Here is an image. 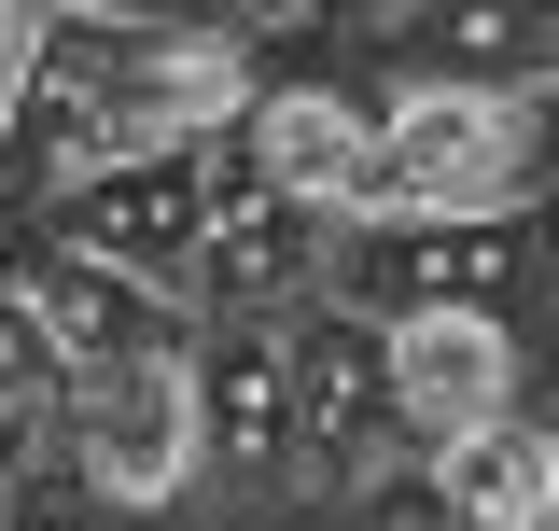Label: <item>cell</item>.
<instances>
[{"instance_id": "obj_10", "label": "cell", "mask_w": 559, "mask_h": 531, "mask_svg": "<svg viewBox=\"0 0 559 531\" xmlns=\"http://www.w3.org/2000/svg\"><path fill=\"white\" fill-rule=\"evenodd\" d=\"M518 280V224L503 210H392L378 224V322L406 308H503Z\"/></svg>"}, {"instance_id": "obj_7", "label": "cell", "mask_w": 559, "mask_h": 531, "mask_svg": "<svg viewBox=\"0 0 559 531\" xmlns=\"http://www.w3.org/2000/svg\"><path fill=\"white\" fill-rule=\"evenodd\" d=\"M322 224H336V197H280V182L238 197L197 238V266H182V308H210V322H280L322 280Z\"/></svg>"}, {"instance_id": "obj_5", "label": "cell", "mask_w": 559, "mask_h": 531, "mask_svg": "<svg viewBox=\"0 0 559 531\" xmlns=\"http://www.w3.org/2000/svg\"><path fill=\"white\" fill-rule=\"evenodd\" d=\"M392 84H462V98H546L559 84V0H392L378 14Z\"/></svg>"}, {"instance_id": "obj_8", "label": "cell", "mask_w": 559, "mask_h": 531, "mask_svg": "<svg viewBox=\"0 0 559 531\" xmlns=\"http://www.w3.org/2000/svg\"><path fill=\"white\" fill-rule=\"evenodd\" d=\"M392 392H406V434H419V448L503 420V392H518L503 308H406V322H392Z\"/></svg>"}, {"instance_id": "obj_4", "label": "cell", "mask_w": 559, "mask_h": 531, "mask_svg": "<svg viewBox=\"0 0 559 531\" xmlns=\"http://www.w3.org/2000/svg\"><path fill=\"white\" fill-rule=\"evenodd\" d=\"M70 462L98 475L112 504H168L197 475V364H70Z\"/></svg>"}, {"instance_id": "obj_12", "label": "cell", "mask_w": 559, "mask_h": 531, "mask_svg": "<svg viewBox=\"0 0 559 531\" xmlns=\"http://www.w3.org/2000/svg\"><path fill=\"white\" fill-rule=\"evenodd\" d=\"M433 489H448V518H476V531H532V518H559V448L518 434V420H476V434L433 448Z\"/></svg>"}, {"instance_id": "obj_9", "label": "cell", "mask_w": 559, "mask_h": 531, "mask_svg": "<svg viewBox=\"0 0 559 531\" xmlns=\"http://www.w3.org/2000/svg\"><path fill=\"white\" fill-rule=\"evenodd\" d=\"M28 294H43V322H57L70 364H154V350H197V322H182V280H140V266H112V252H57V266H28Z\"/></svg>"}, {"instance_id": "obj_16", "label": "cell", "mask_w": 559, "mask_h": 531, "mask_svg": "<svg viewBox=\"0 0 559 531\" xmlns=\"http://www.w3.org/2000/svg\"><path fill=\"white\" fill-rule=\"evenodd\" d=\"M98 14H168V0H98Z\"/></svg>"}, {"instance_id": "obj_6", "label": "cell", "mask_w": 559, "mask_h": 531, "mask_svg": "<svg viewBox=\"0 0 559 531\" xmlns=\"http://www.w3.org/2000/svg\"><path fill=\"white\" fill-rule=\"evenodd\" d=\"M182 364H197V475L294 489V364H280V322H224Z\"/></svg>"}, {"instance_id": "obj_15", "label": "cell", "mask_w": 559, "mask_h": 531, "mask_svg": "<svg viewBox=\"0 0 559 531\" xmlns=\"http://www.w3.org/2000/svg\"><path fill=\"white\" fill-rule=\"evenodd\" d=\"M14 57H28V0H0V84H14Z\"/></svg>"}, {"instance_id": "obj_3", "label": "cell", "mask_w": 559, "mask_h": 531, "mask_svg": "<svg viewBox=\"0 0 559 531\" xmlns=\"http://www.w3.org/2000/svg\"><path fill=\"white\" fill-rule=\"evenodd\" d=\"M28 43H57L112 113H127V140H168V127H224L252 84H238V57L224 43H168V28H140V14H98V0H57V28H28Z\"/></svg>"}, {"instance_id": "obj_2", "label": "cell", "mask_w": 559, "mask_h": 531, "mask_svg": "<svg viewBox=\"0 0 559 531\" xmlns=\"http://www.w3.org/2000/svg\"><path fill=\"white\" fill-rule=\"evenodd\" d=\"M280 364H294V475L308 489H349V475H378L406 448V392H392V322L378 308H294Z\"/></svg>"}, {"instance_id": "obj_11", "label": "cell", "mask_w": 559, "mask_h": 531, "mask_svg": "<svg viewBox=\"0 0 559 531\" xmlns=\"http://www.w3.org/2000/svg\"><path fill=\"white\" fill-rule=\"evenodd\" d=\"M98 154H127V113H112L57 43H28L14 84H0V182H14V197H43V182L98 168Z\"/></svg>"}, {"instance_id": "obj_18", "label": "cell", "mask_w": 559, "mask_h": 531, "mask_svg": "<svg viewBox=\"0 0 559 531\" xmlns=\"http://www.w3.org/2000/svg\"><path fill=\"white\" fill-rule=\"evenodd\" d=\"M546 448H559V434H546Z\"/></svg>"}, {"instance_id": "obj_13", "label": "cell", "mask_w": 559, "mask_h": 531, "mask_svg": "<svg viewBox=\"0 0 559 531\" xmlns=\"http://www.w3.org/2000/svg\"><path fill=\"white\" fill-rule=\"evenodd\" d=\"M238 127H252V168H266L280 197H336L349 154H364V113H349V98H322V84H280V98H252V113H238Z\"/></svg>"}, {"instance_id": "obj_14", "label": "cell", "mask_w": 559, "mask_h": 531, "mask_svg": "<svg viewBox=\"0 0 559 531\" xmlns=\"http://www.w3.org/2000/svg\"><path fill=\"white\" fill-rule=\"evenodd\" d=\"M57 392H70V350L43 322V294L0 280V420H28V405H57Z\"/></svg>"}, {"instance_id": "obj_1", "label": "cell", "mask_w": 559, "mask_h": 531, "mask_svg": "<svg viewBox=\"0 0 559 531\" xmlns=\"http://www.w3.org/2000/svg\"><path fill=\"white\" fill-rule=\"evenodd\" d=\"M532 182V98H462V84H406L392 127H364L336 210L392 224V210H518Z\"/></svg>"}, {"instance_id": "obj_17", "label": "cell", "mask_w": 559, "mask_h": 531, "mask_svg": "<svg viewBox=\"0 0 559 531\" xmlns=\"http://www.w3.org/2000/svg\"><path fill=\"white\" fill-rule=\"evenodd\" d=\"M378 14H392V0H378Z\"/></svg>"}]
</instances>
